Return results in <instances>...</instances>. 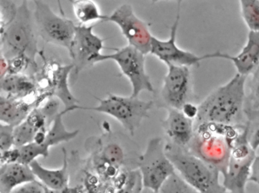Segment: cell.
Segmentation results:
<instances>
[{
    "mask_svg": "<svg viewBox=\"0 0 259 193\" xmlns=\"http://www.w3.org/2000/svg\"><path fill=\"white\" fill-rule=\"evenodd\" d=\"M247 78L236 74L224 85L211 92L198 105L195 126L204 123L229 126L246 125L245 113Z\"/></svg>",
    "mask_w": 259,
    "mask_h": 193,
    "instance_id": "cell-1",
    "label": "cell"
},
{
    "mask_svg": "<svg viewBox=\"0 0 259 193\" xmlns=\"http://www.w3.org/2000/svg\"><path fill=\"white\" fill-rule=\"evenodd\" d=\"M245 126L213 123L197 125L188 150L223 174L228 165L233 143Z\"/></svg>",
    "mask_w": 259,
    "mask_h": 193,
    "instance_id": "cell-2",
    "label": "cell"
},
{
    "mask_svg": "<svg viewBox=\"0 0 259 193\" xmlns=\"http://www.w3.org/2000/svg\"><path fill=\"white\" fill-rule=\"evenodd\" d=\"M165 152L177 173L199 193H227L220 182L219 170L188 149L166 142Z\"/></svg>",
    "mask_w": 259,
    "mask_h": 193,
    "instance_id": "cell-3",
    "label": "cell"
},
{
    "mask_svg": "<svg viewBox=\"0 0 259 193\" xmlns=\"http://www.w3.org/2000/svg\"><path fill=\"white\" fill-rule=\"evenodd\" d=\"M39 55L44 60V65L33 77L37 89V96L34 99L36 108L40 107L48 99L56 97L63 102L65 106L63 111L66 114L75 111L79 102L71 93L68 84L69 75L74 70L73 66H63L56 60L49 59L42 50Z\"/></svg>",
    "mask_w": 259,
    "mask_h": 193,
    "instance_id": "cell-4",
    "label": "cell"
},
{
    "mask_svg": "<svg viewBox=\"0 0 259 193\" xmlns=\"http://www.w3.org/2000/svg\"><path fill=\"white\" fill-rule=\"evenodd\" d=\"M0 35L1 56L10 59L16 55H25L37 64L36 57L40 50L37 46L34 16L27 1L19 6L16 19Z\"/></svg>",
    "mask_w": 259,
    "mask_h": 193,
    "instance_id": "cell-5",
    "label": "cell"
},
{
    "mask_svg": "<svg viewBox=\"0 0 259 193\" xmlns=\"http://www.w3.org/2000/svg\"><path fill=\"white\" fill-rule=\"evenodd\" d=\"M97 99L99 101L97 106L84 107L78 105L75 110L107 114L119 121L132 136H134L144 119L148 117L149 111L154 104L153 101L141 100L139 97L117 96L111 93L104 99Z\"/></svg>",
    "mask_w": 259,
    "mask_h": 193,
    "instance_id": "cell-6",
    "label": "cell"
},
{
    "mask_svg": "<svg viewBox=\"0 0 259 193\" xmlns=\"http://www.w3.org/2000/svg\"><path fill=\"white\" fill-rule=\"evenodd\" d=\"M110 49L114 51L112 54H102L94 60V64L112 60L119 66L121 73L126 77L132 86L133 97H139L143 91L154 93V87L145 69V54L133 46H127L120 49Z\"/></svg>",
    "mask_w": 259,
    "mask_h": 193,
    "instance_id": "cell-7",
    "label": "cell"
},
{
    "mask_svg": "<svg viewBox=\"0 0 259 193\" xmlns=\"http://www.w3.org/2000/svg\"><path fill=\"white\" fill-rule=\"evenodd\" d=\"M165 144L160 137L151 139L138 162L144 188L157 193L177 172L165 152Z\"/></svg>",
    "mask_w": 259,
    "mask_h": 193,
    "instance_id": "cell-8",
    "label": "cell"
},
{
    "mask_svg": "<svg viewBox=\"0 0 259 193\" xmlns=\"http://www.w3.org/2000/svg\"><path fill=\"white\" fill-rule=\"evenodd\" d=\"M255 156V151L248 143L246 125L233 143L228 165L222 174V185L227 193H247L246 185Z\"/></svg>",
    "mask_w": 259,
    "mask_h": 193,
    "instance_id": "cell-9",
    "label": "cell"
},
{
    "mask_svg": "<svg viewBox=\"0 0 259 193\" xmlns=\"http://www.w3.org/2000/svg\"><path fill=\"white\" fill-rule=\"evenodd\" d=\"M34 25L37 35L46 43L72 49L76 25L67 18L56 14L50 5L40 0L34 1Z\"/></svg>",
    "mask_w": 259,
    "mask_h": 193,
    "instance_id": "cell-10",
    "label": "cell"
},
{
    "mask_svg": "<svg viewBox=\"0 0 259 193\" xmlns=\"http://www.w3.org/2000/svg\"><path fill=\"white\" fill-rule=\"evenodd\" d=\"M159 93L158 106L167 109L181 110L187 102H192L193 86L190 68L167 66Z\"/></svg>",
    "mask_w": 259,
    "mask_h": 193,
    "instance_id": "cell-11",
    "label": "cell"
},
{
    "mask_svg": "<svg viewBox=\"0 0 259 193\" xmlns=\"http://www.w3.org/2000/svg\"><path fill=\"white\" fill-rule=\"evenodd\" d=\"M105 22H113L119 27L128 46L136 48L145 55L150 54L154 36L150 32L148 24L136 16L130 4L119 6L111 15L107 16Z\"/></svg>",
    "mask_w": 259,
    "mask_h": 193,
    "instance_id": "cell-12",
    "label": "cell"
},
{
    "mask_svg": "<svg viewBox=\"0 0 259 193\" xmlns=\"http://www.w3.org/2000/svg\"><path fill=\"white\" fill-rule=\"evenodd\" d=\"M181 2H178L177 17L172 24L167 40H162L153 37L150 54L157 57L166 66H180V67H198L203 60H207V55L199 56L193 52L185 50L179 47L177 43V31L180 21Z\"/></svg>",
    "mask_w": 259,
    "mask_h": 193,
    "instance_id": "cell-13",
    "label": "cell"
},
{
    "mask_svg": "<svg viewBox=\"0 0 259 193\" xmlns=\"http://www.w3.org/2000/svg\"><path fill=\"white\" fill-rule=\"evenodd\" d=\"M94 28L95 25H76L72 49L69 52L75 75L89 66H94V60L104 49V40L94 33Z\"/></svg>",
    "mask_w": 259,
    "mask_h": 193,
    "instance_id": "cell-14",
    "label": "cell"
},
{
    "mask_svg": "<svg viewBox=\"0 0 259 193\" xmlns=\"http://www.w3.org/2000/svg\"><path fill=\"white\" fill-rule=\"evenodd\" d=\"M210 58H223L233 63L238 75L246 77L251 75L259 66V32H248L246 43L236 55L215 52L208 53Z\"/></svg>",
    "mask_w": 259,
    "mask_h": 193,
    "instance_id": "cell-15",
    "label": "cell"
},
{
    "mask_svg": "<svg viewBox=\"0 0 259 193\" xmlns=\"http://www.w3.org/2000/svg\"><path fill=\"white\" fill-rule=\"evenodd\" d=\"M168 141L188 149L195 134V121L187 118L180 110L167 109V115L162 122Z\"/></svg>",
    "mask_w": 259,
    "mask_h": 193,
    "instance_id": "cell-16",
    "label": "cell"
},
{
    "mask_svg": "<svg viewBox=\"0 0 259 193\" xmlns=\"http://www.w3.org/2000/svg\"><path fill=\"white\" fill-rule=\"evenodd\" d=\"M63 164L60 168H47L37 160L29 164L37 180L41 182L47 188L59 193L69 186L70 181L69 158L65 148H63Z\"/></svg>",
    "mask_w": 259,
    "mask_h": 193,
    "instance_id": "cell-17",
    "label": "cell"
},
{
    "mask_svg": "<svg viewBox=\"0 0 259 193\" xmlns=\"http://www.w3.org/2000/svg\"><path fill=\"white\" fill-rule=\"evenodd\" d=\"M2 94L7 97L25 100L27 98L35 99L37 89L34 78L27 75H7L0 78Z\"/></svg>",
    "mask_w": 259,
    "mask_h": 193,
    "instance_id": "cell-18",
    "label": "cell"
},
{
    "mask_svg": "<svg viewBox=\"0 0 259 193\" xmlns=\"http://www.w3.org/2000/svg\"><path fill=\"white\" fill-rule=\"evenodd\" d=\"M35 179L28 164L13 163L0 166V193H11L17 187Z\"/></svg>",
    "mask_w": 259,
    "mask_h": 193,
    "instance_id": "cell-19",
    "label": "cell"
},
{
    "mask_svg": "<svg viewBox=\"0 0 259 193\" xmlns=\"http://www.w3.org/2000/svg\"><path fill=\"white\" fill-rule=\"evenodd\" d=\"M36 108L34 102L0 96V120L11 126H19L25 121L30 113Z\"/></svg>",
    "mask_w": 259,
    "mask_h": 193,
    "instance_id": "cell-20",
    "label": "cell"
},
{
    "mask_svg": "<svg viewBox=\"0 0 259 193\" xmlns=\"http://www.w3.org/2000/svg\"><path fill=\"white\" fill-rule=\"evenodd\" d=\"M143 189L139 169H124L107 185L104 193H142Z\"/></svg>",
    "mask_w": 259,
    "mask_h": 193,
    "instance_id": "cell-21",
    "label": "cell"
},
{
    "mask_svg": "<svg viewBox=\"0 0 259 193\" xmlns=\"http://www.w3.org/2000/svg\"><path fill=\"white\" fill-rule=\"evenodd\" d=\"M66 113L62 111L56 117L47 134L46 140L41 146L49 150L53 146L74 140L79 134V131H69L65 126L63 117Z\"/></svg>",
    "mask_w": 259,
    "mask_h": 193,
    "instance_id": "cell-22",
    "label": "cell"
},
{
    "mask_svg": "<svg viewBox=\"0 0 259 193\" xmlns=\"http://www.w3.org/2000/svg\"><path fill=\"white\" fill-rule=\"evenodd\" d=\"M74 15L79 25H86L91 22H105L107 16L101 13L98 4L92 0H77L72 2Z\"/></svg>",
    "mask_w": 259,
    "mask_h": 193,
    "instance_id": "cell-23",
    "label": "cell"
},
{
    "mask_svg": "<svg viewBox=\"0 0 259 193\" xmlns=\"http://www.w3.org/2000/svg\"><path fill=\"white\" fill-rule=\"evenodd\" d=\"M248 84V93H246L245 102L247 119L259 114V66L250 75Z\"/></svg>",
    "mask_w": 259,
    "mask_h": 193,
    "instance_id": "cell-24",
    "label": "cell"
},
{
    "mask_svg": "<svg viewBox=\"0 0 259 193\" xmlns=\"http://www.w3.org/2000/svg\"><path fill=\"white\" fill-rule=\"evenodd\" d=\"M240 14L251 32H259V0L239 1Z\"/></svg>",
    "mask_w": 259,
    "mask_h": 193,
    "instance_id": "cell-25",
    "label": "cell"
},
{
    "mask_svg": "<svg viewBox=\"0 0 259 193\" xmlns=\"http://www.w3.org/2000/svg\"><path fill=\"white\" fill-rule=\"evenodd\" d=\"M159 193H199L176 172L166 181Z\"/></svg>",
    "mask_w": 259,
    "mask_h": 193,
    "instance_id": "cell-26",
    "label": "cell"
},
{
    "mask_svg": "<svg viewBox=\"0 0 259 193\" xmlns=\"http://www.w3.org/2000/svg\"><path fill=\"white\" fill-rule=\"evenodd\" d=\"M19 7L10 0H0V33L3 32L17 16Z\"/></svg>",
    "mask_w": 259,
    "mask_h": 193,
    "instance_id": "cell-27",
    "label": "cell"
},
{
    "mask_svg": "<svg viewBox=\"0 0 259 193\" xmlns=\"http://www.w3.org/2000/svg\"><path fill=\"white\" fill-rule=\"evenodd\" d=\"M15 126L0 123V152H6L15 147Z\"/></svg>",
    "mask_w": 259,
    "mask_h": 193,
    "instance_id": "cell-28",
    "label": "cell"
},
{
    "mask_svg": "<svg viewBox=\"0 0 259 193\" xmlns=\"http://www.w3.org/2000/svg\"><path fill=\"white\" fill-rule=\"evenodd\" d=\"M246 125L248 143L256 152L259 148V114L248 117Z\"/></svg>",
    "mask_w": 259,
    "mask_h": 193,
    "instance_id": "cell-29",
    "label": "cell"
},
{
    "mask_svg": "<svg viewBox=\"0 0 259 193\" xmlns=\"http://www.w3.org/2000/svg\"><path fill=\"white\" fill-rule=\"evenodd\" d=\"M45 191L46 187L35 179L17 187L11 193H45Z\"/></svg>",
    "mask_w": 259,
    "mask_h": 193,
    "instance_id": "cell-30",
    "label": "cell"
},
{
    "mask_svg": "<svg viewBox=\"0 0 259 193\" xmlns=\"http://www.w3.org/2000/svg\"><path fill=\"white\" fill-rule=\"evenodd\" d=\"M19 149L18 147L13 148L6 152H0V162L1 164L19 163Z\"/></svg>",
    "mask_w": 259,
    "mask_h": 193,
    "instance_id": "cell-31",
    "label": "cell"
},
{
    "mask_svg": "<svg viewBox=\"0 0 259 193\" xmlns=\"http://www.w3.org/2000/svg\"><path fill=\"white\" fill-rule=\"evenodd\" d=\"M180 111L187 118L195 121L198 114V105L193 102H187L183 105Z\"/></svg>",
    "mask_w": 259,
    "mask_h": 193,
    "instance_id": "cell-32",
    "label": "cell"
},
{
    "mask_svg": "<svg viewBox=\"0 0 259 193\" xmlns=\"http://www.w3.org/2000/svg\"><path fill=\"white\" fill-rule=\"evenodd\" d=\"M249 181L256 184L259 188V155H256L253 161Z\"/></svg>",
    "mask_w": 259,
    "mask_h": 193,
    "instance_id": "cell-33",
    "label": "cell"
},
{
    "mask_svg": "<svg viewBox=\"0 0 259 193\" xmlns=\"http://www.w3.org/2000/svg\"><path fill=\"white\" fill-rule=\"evenodd\" d=\"M142 193H157L155 191H151V190L148 189V188H144L143 191H142Z\"/></svg>",
    "mask_w": 259,
    "mask_h": 193,
    "instance_id": "cell-34",
    "label": "cell"
},
{
    "mask_svg": "<svg viewBox=\"0 0 259 193\" xmlns=\"http://www.w3.org/2000/svg\"><path fill=\"white\" fill-rule=\"evenodd\" d=\"M45 193H59L57 192V191H53V190L49 189V188H46V191H45Z\"/></svg>",
    "mask_w": 259,
    "mask_h": 193,
    "instance_id": "cell-35",
    "label": "cell"
}]
</instances>
